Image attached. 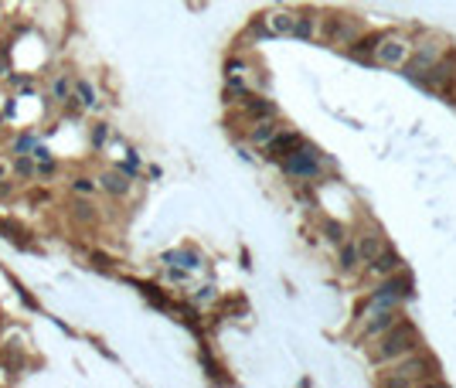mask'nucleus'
Listing matches in <instances>:
<instances>
[{
  "label": "nucleus",
  "mask_w": 456,
  "mask_h": 388,
  "mask_svg": "<svg viewBox=\"0 0 456 388\" xmlns=\"http://www.w3.org/2000/svg\"><path fill=\"white\" fill-rule=\"evenodd\" d=\"M416 344H419V337H416L412 324L395 320V324L385 330V337H381V344H378V351H374V361H395V358L409 354Z\"/></svg>",
  "instance_id": "f257e3e1"
},
{
  "label": "nucleus",
  "mask_w": 456,
  "mask_h": 388,
  "mask_svg": "<svg viewBox=\"0 0 456 388\" xmlns=\"http://www.w3.org/2000/svg\"><path fill=\"white\" fill-rule=\"evenodd\" d=\"M405 296H412V280H409V276L388 280L381 290L371 296V310H378V306H395V303H398V300H405Z\"/></svg>",
  "instance_id": "f03ea898"
},
{
  "label": "nucleus",
  "mask_w": 456,
  "mask_h": 388,
  "mask_svg": "<svg viewBox=\"0 0 456 388\" xmlns=\"http://www.w3.org/2000/svg\"><path fill=\"white\" fill-rule=\"evenodd\" d=\"M374 55H378V62H385V65H402L405 55H409V45H405L402 38H385V34H381Z\"/></svg>",
  "instance_id": "7ed1b4c3"
},
{
  "label": "nucleus",
  "mask_w": 456,
  "mask_h": 388,
  "mask_svg": "<svg viewBox=\"0 0 456 388\" xmlns=\"http://www.w3.org/2000/svg\"><path fill=\"white\" fill-rule=\"evenodd\" d=\"M286 171H289V174H300V178H313V174L320 171V164H317L313 150L300 147V150H293V154L286 157Z\"/></svg>",
  "instance_id": "20e7f679"
},
{
  "label": "nucleus",
  "mask_w": 456,
  "mask_h": 388,
  "mask_svg": "<svg viewBox=\"0 0 456 388\" xmlns=\"http://www.w3.org/2000/svg\"><path fill=\"white\" fill-rule=\"evenodd\" d=\"M422 372H426V361L412 358V361H405V365L398 368V375L388 378V385H416V382L422 378Z\"/></svg>",
  "instance_id": "39448f33"
},
{
  "label": "nucleus",
  "mask_w": 456,
  "mask_h": 388,
  "mask_svg": "<svg viewBox=\"0 0 456 388\" xmlns=\"http://www.w3.org/2000/svg\"><path fill=\"white\" fill-rule=\"evenodd\" d=\"M398 320V313H395V306H378V313H374V320H368L365 334L368 337H378V334H385L392 324Z\"/></svg>",
  "instance_id": "423d86ee"
},
{
  "label": "nucleus",
  "mask_w": 456,
  "mask_h": 388,
  "mask_svg": "<svg viewBox=\"0 0 456 388\" xmlns=\"http://www.w3.org/2000/svg\"><path fill=\"white\" fill-rule=\"evenodd\" d=\"M300 147H303V140H300L296 133H283V136H273V140H269V154H273V157H283V160H286L293 150H300Z\"/></svg>",
  "instance_id": "0eeeda50"
},
{
  "label": "nucleus",
  "mask_w": 456,
  "mask_h": 388,
  "mask_svg": "<svg viewBox=\"0 0 456 388\" xmlns=\"http://www.w3.org/2000/svg\"><path fill=\"white\" fill-rule=\"evenodd\" d=\"M99 188H106L109 194H126L130 191V178H126L123 171H106V174L99 178Z\"/></svg>",
  "instance_id": "6e6552de"
},
{
  "label": "nucleus",
  "mask_w": 456,
  "mask_h": 388,
  "mask_svg": "<svg viewBox=\"0 0 456 388\" xmlns=\"http://www.w3.org/2000/svg\"><path fill=\"white\" fill-rule=\"evenodd\" d=\"M72 93H75V102L82 106V109H95L99 102H95V93H92V82L89 79H79V82H72Z\"/></svg>",
  "instance_id": "1a4fd4ad"
},
{
  "label": "nucleus",
  "mask_w": 456,
  "mask_h": 388,
  "mask_svg": "<svg viewBox=\"0 0 456 388\" xmlns=\"http://www.w3.org/2000/svg\"><path fill=\"white\" fill-rule=\"evenodd\" d=\"M395 269H398V256L388 252V249H381V252L371 259V273H395Z\"/></svg>",
  "instance_id": "9d476101"
},
{
  "label": "nucleus",
  "mask_w": 456,
  "mask_h": 388,
  "mask_svg": "<svg viewBox=\"0 0 456 388\" xmlns=\"http://www.w3.org/2000/svg\"><path fill=\"white\" fill-rule=\"evenodd\" d=\"M245 109H249L252 116H263V119H273V116H276V106H273V102H266V99H256V96L245 99Z\"/></svg>",
  "instance_id": "9b49d317"
},
{
  "label": "nucleus",
  "mask_w": 456,
  "mask_h": 388,
  "mask_svg": "<svg viewBox=\"0 0 456 388\" xmlns=\"http://www.w3.org/2000/svg\"><path fill=\"white\" fill-rule=\"evenodd\" d=\"M381 249H385V245H381V242H378L374 235H365V239L358 242V256H361L365 263H371V259H374V256H378Z\"/></svg>",
  "instance_id": "f8f14e48"
},
{
  "label": "nucleus",
  "mask_w": 456,
  "mask_h": 388,
  "mask_svg": "<svg viewBox=\"0 0 456 388\" xmlns=\"http://www.w3.org/2000/svg\"><path fill=\"white\" fill-rule=\"evenodd\" d=\"M293 21H296L293 14H273V17L266 21V27H269V31H283V34H289V31H293Z\"/></svg>",
  "instance_id": "ddd939ff"
},
{
  "label": "nucleus",
  "mask_w": 456,
  "mask_h": 388,
  "mask_svg": "<svg viewBox=\"0 0 456 388\" xmlns=\"http://www.w3.org/2000/svg\"><path fill=\"white\" fill-rule=\"evenodd\" d=\"M273 136H276L273 119H263V123H256V130H252V140H256V143H269Z\"/></svg>",
  "instance_id": "4468645a"
},
{
  "label": "nucleus",
  "mask_w": 456,
  "mask_h": 388,
  "mask_svg": "<svg viewBox=\"0 0 456 388\" xmlns=\"http://www.w3.org/2000/svg\"><path fill=\"white\" fill-rule=\"evenodd\" d=\"M14 171L21 174V178H34L38 174V167H34V160H31V154H17V164H14Z\"/></svg>",
  "instance_id": "2eb2a0df"
},
{
  "label": "nucleus",
  "mask_w": 456,
  "mask_h": 388,
  "mask_svg": "<svg viewBox=\"0 0 456 388\" xmlns=\"http://www.w3.org/2000/svg\"><path fill=\"white\" fill-rule=\"evenodd\" d=\"M378 41H381V34H368V38H361V41H355V55L361 58V55H374V48H378Z\"/></svg>",
  "instance_id": "dca6fc26"
},
{
  "label": "nucleus",
  "mask_w": 456,
  "mask_h": 388,
  "mask_svg": "<svg viewBox=\"0 0 456 388\" xmlns=\"http://www.w3.org/2000/svg\"><path fill=\"white\" fill-rule=\"evenodd\" d=\"M164 259H167V263H178L184 269H197V256H191V252H167Z\"/></svg>",
  "instance_id": "f3484780"
},
{
  "label": "nucleus",
  "mask_w": 456,
  "mask_h": 388,
  "mask_svg": "<svg viewBox=\"0 0 456 388\" xmlns=\"http://www.w3.org/2000/svg\"><path fill=\"white\" fill-rule=\"evenodd\" d=\"M289 34H296V38H310V34H313V21H310V17H296Z\"/></svg>",
  "instance_id": "a211bd4d"
},
{
  "label": "nucleus",
  "mask_w": 456,
  "mask_h": 388,
  "mask_svg": "<svg viewBox=\"0 0 456 388\" xmlns=\"http://www.w3.org/2000/svg\"><path fill=\"white\" fill-rule=\"evenodd\" d=\"M51 93H55V99H58V102L72 99V79H69V75H62V79L55 82V89H51Z\"/></svg>",
  "instance_id": "6ab92c4d"
},
{
  "label": "nucleus",
  "mask_w": 456,
  "mask_h": 388,
  "mask_svg": "<svg viewBox=\"0 0 456 388\" xmlns=\"http://www.w3.org/2000/svg\"><path fill=\"white\" fill-rule=\"evenodd\" d=\"M324 232H327V239H331V242H337V245L344 242V228H341V225H334V221H327V225H324Z\"/></svg>",
  "instance_id": "aec40b11"
},
{
  "label": "nucleus",
  "mask_w": 456,
  "mask_h": 388,
  "mask_svg": "<svg viewBox=\"0 0 456 388\" xmlns=\"http://www.w3.org/2000/svg\"><path fill=\"white\" fill-rule=\"evenodd\" d=\"M14 150H17V154L34 150V136H27V133H24V136H17V140H14Z\"/></svg>",
  "instance_id": "412c9836"
},
{
  "label": "nucleus",
  "mask_w": 456,
  "mask_h": 388,
  "mask_svg": "<svg viewBox=\"0 0 456 388\" xmlns=\"http://www.w3.org/2000/svg\"><path fill=\"white\" fill-rule=\"evenodd\" d=\"M341 259H344V266H348V269H355L361 256H358V249H351V245H344V252H341Z\"/></svg>",
  "instance_id": "4be33fe9"
},
{
  "label": "nucleus",
  "mask_w": 456,
  "mask_h": 388,
  "mask_svg": "<svg viewBox=\"0 0 456 388\" xmlns=\"http://www.w3.org/2000/svg\"><path fill=\"white\" fill-rule=\"evenodd\" d=\"M72 188H75V194H92V191H95V184H92L89 178H75V181H72Z\"/></svg>",
  "instance_id": "5701e85b"
},
{
  "label": "nucleus",
  "mask_w": 456,
  "mask_h": 388,
  "mask_svg": "<svg viewBox=\"0 0 456 388\" xmlns=\"http://www.w3.org/2000/svg\"><path fill=\"white\" fill-rule=\"evenodd\" d=\"M92 140H95V147H99V143L106 140V126H95V136H92Z\"/></svg>",
  "instance_id": "b1692460"
},
{
  "label": "nucleus",
  "mask_w": 456,
  "mask_h": 388,
  "mask_svg": "<svg viewBox=\"0 0 456 388\" xmlns=\"http://www.w3.org/2000/svg\"><path fill=\"white\" fill-rule=\"evenodd\" d=\"M3 178H7V164L0 160V181H3Z\"/></svg>",
  "instance_id": "393cba45"
}]
</instances>
